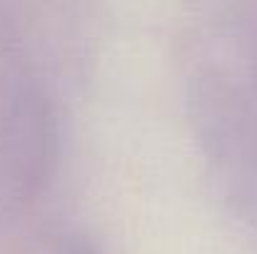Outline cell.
<instances>
[{"label": "cell", "mask_w": 257, "mask_h": 254, "mask_svg": "<svg viewBox=\"0 0 257 254\" xmlns=\"http://www.w3.org/2000/svg\"><path fill=\"white\" fill-rule=\"evenodd\" d=\"M60 254H100V249L92 242H87V239H73V242H68L63 247Z\"/></svg>", "instance_id": "obj_1"}]
</instances>
